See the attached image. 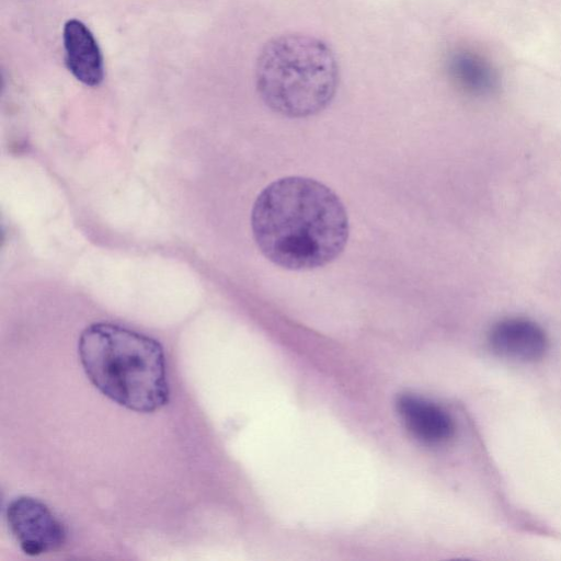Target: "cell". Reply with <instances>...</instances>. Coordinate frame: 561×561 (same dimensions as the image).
Listing matches in <instances>:
<instances>
[{
	"mask_svg": "<svg viewBox=\"0 0 561 561\" xmlns=\"http://www.w3.org/2000/svg\"><path fill=\"white\" fill-rule=\"evenodd\" d=\"M492 351L519 362L540 359L548 348V339L540 325L526 318H506L496 322L489 333Z\"/></svg>",
	"mask_w": 561,
	"mask_h": 561,
	"instance_id": "5",
	"label": "cell"
},
{
	"mask_svg": "<svg viewBox=\"0 0 561 561\" xmlns=\"http://www.w3.org/2000/svg\"><path fill=\"white\" fill-rule=\"evenodd\" d=\"M398 411L408 430L427 444H442L454 434V422L438 405L422 398L404 394L398 399Z\"/></svg>",
	"mask_w": 561,
	"mask_h": 561,
	"instance_id": "7",
	"label": "cell"
},
{
	"mask_svg": "<svg viewBox=\"0 0 561 561\" xmlns=\"http://www.w3.org/2000/svg\"><path fill=\"white\" fill-rule=\"evenodd\" d=\"M251 229L261 253L291 271L329 264L343 252L350 234L340 197L306 176L282 178L263 188L252 207Z\"/></svg>",
	"mask_w": 561,
	"mask_h": 561,
	"instance_id": "1",
	"label": "cell"
},
{
	"mask_svg": "<svg viewBox=\"0 0 561 561\" xmlns=\"http://www.w3.org/2000/svg\"><path fill=\"white\" fill-rule=\"evenodd\" d=\"M78 353L93 386L117 404L150 413L169 402L164 352L157 340L95 322L81 332Z\"/></svg>",
	"mask_w": 561,
	"mask_h": 561,
	"instance_id": "2",
	"label": "cell"
},
{
	"mask_svg": "<svg viewBox=\"0 0 561 561\" xmlns=\"http://www.w3.org/2000/svg\"><path fill=\"white\" fill-rule=\"evenodd\" d=\"M62 38L69 71L87 85H99L103 80V59L90 30L79 20H69Z\"/></svg>",
	"mask_w": 561,
	"mask_h": 561,
	"instance_id": "6",
	"label": "cell"
},
{
	"mask_svg": "<svg viewBox=\"0 0 561 561\" xmlns=\"http://www.w3.org/2000/svg\"><path fill=\"white\" fill-rule=\"evenodd\" d=\"M449 71L462 88L473 93H488L496 83L492 70L479 58L467 53H458L451 57Z\"/></svg>",
	"mask_w": 561,
	"mask_h": 561,
	"instance_id": "8",
	"label": "cell"
},
{
	"mask_svg": "<svg viewBox=\"0 0 561 561\" xmlns=\"http://www.w3.org/2000/svg\"><path fill=\"white\" fill-rule=\"evenodd\" d=\"M257 92L275 113L302 118L323 111L339 85V66L321 39L288 33L268 41L255 69Z\"/></svg>",
	"mask_w": 561,
	"mask_h": 561,
	"instance_id": "3",
	"label": "cell"
},
{
	"mask_svg": "<svg viewBox=\"0 0 561 561\" xmlns=\"http://www.w3.org/2000/svg\"><path fill=\"white\" fill-rule=\"evenodd\" d=\"M7 520L20 548L28 556L58 550L66 541L62 523L36 499L19 496L11 501Z\"/></svg>",
	"mask_w": 561,
	"mask_h": 561,
	"instance_id": "4",
	"label": "cell"
}]
</instances>
